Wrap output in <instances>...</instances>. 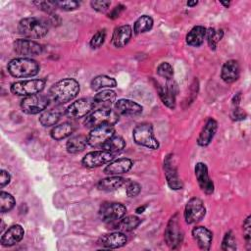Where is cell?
<instances>
[{
    "instance_id": "obj_1",
    "label": "cell",
    "mask_w": 251,
    "mask_h": 251,
    "mask_svg": "<svg viewBox=\"0 0 251 251\" xmlns=\"http://www.w3.org/2000/svg\"><path fill=\"white\" fill-rule=\"evenodd\" d=\"M79 92V83L75 78H63L55 82L49 90V99L62 105L72 101Z\"/></svg>"
},
{
    "instance_id": "obj_2",
    "label": "cell",
    "mask_w": 251,
    "mask_h": 251,
    "mask_svg": "<svg viewBox=\"0 0 251 251\" xmlns=\"http://www.w3.org/2000/svg\"><path fill=\"white\" fill-rule=\"evenodd\" d=\"M18 30L25 38L38 39L44 37L49 30L48 21L37 18V17H27L20 21L18 25Z\"/></svg>"
},
{
    "instance_id": "obj_3",
    "label": "cell",
    "mask_w": 251,
    "mask_h": 251,
    "mask_svg": "<svg viewBox=\"0 0 251 251\" xmlns=\"http://www.w3.org/2000/svg\"><path fill=\"white\" fill-rule=\"evenodd\" d=\"M9 74L14 77H31L39 73V64L31 58H15L7 65Z\"/></svg>"
},
{
    "instance_id": "obj_4",
    "label": "cell",
    "mask_w": 251,
    "mask_h": 251,
    "mask_svg": "<svg viewBox=\"0 0 251 251\" xmlns=\"http://www.w3.org/2000/svg\"><path fill=\"white\" fill-rule=\"evenodd\" d=\"M119 121V115L111 108H100L86 116L83 125L87 128L100 126H114Z\"/></svg>"
},
{
    "instance_id": "obj_5",
    "label": "cell",
    "mask_w": 251,
    "mask_h": 251,
    "mask_svg": "<svg viewBox=\"0 0 251 251\" xmlns=\"http://www.w3.org/2000/svg\"><path fill=\"white\" fill-rule=\"evenodd\" d=\"M132 137L136 144L149 148L158 149L160 144L154 135L153 126L150 123H141L132 130Z\"/></svg>"
},
{
    "instance_id": "obj_6",
    "label": "cell",
    "mask_w": 251,
    "mask_h": 251,
    "mask_svg": "<svg viewBox=\"0 0 251 251\" xmlns=\"http://www.w3.org/2000/svg\"><path fill=\"white\" fill-rule=\"evenodd\" d=\"M45 79H26L13 82L10 86V90L13 94L18 96H29L41 92L45 86Z\"/></svg>"
},
{
    "instance_id": "obj_7",
    "label": "cell",
    "mask_w": 251,
    "mask_h": 251,
    "mask_svg": "<svg viewBox=\"0 0 251 251\" xmlns=\"http://www.w3.org/2000/svg\"><path fill=\"white\" fill-rule=\"evenodd\" d=\"M166 244L171 249H176L183 240V230L178 222V214L176 213L169 221L164 232Z\"/></svg>"
},
{
    "instance_id": "obj_8",
    "label": "cell",
    "mask_w": 251,
    "mask_h": 251,
    "mask_svg": "<svg viewBox=\"0 0 251 251\" xmlns=\"http://www.w3.org/2000/svg\"><path fill=\"white\" fill-rule=\"evenodd\" d=\"M49 103V97L43 94H33L25 97L21 102V108L24 113L35 115L43 112Z\"/></svg>"
},
{
    "instance_id": "obj_9",
    "label": "cell",
    "mask_w": 251,
    "mask_h": 251,
    "mask_svg": "<svg viewBox=\"0 0 251 251\" xmlns=\"http://www.w3.org/2000/svg\"><path fill=\"white\" fill-rule=\"evenodd\" d=\"M206 214V208L203 201L197 197L188 200L184 208V220L186 224L192 225L200 222Z\"/></svg>"
},
{
    "instance_id": "obj_10",
    "label": "cell",
    "mask_w": 251,
    "mask_h": 251,
    "mask_svg": "<svg viewBox=\"0 0 251 251\" xmlns=\"http://www.w3.org/2000/svg\"><path fill=\"white\" fill-rule=\"evenodd\" d=\"M126 213V207L118 202H107L101 205L99 210L100 219L105 223H113L121 220Z\"/></svg>"
},
{
    "instance_id": "obj_11",
    "label": "cell",
    "mask_w": 251,
    "mask_h": 251,
    "mask_svg": "<svg viewBox=\"0 0 251 251\" xmlns=\"http://www.w3.org/2000/svg\"><path fill=\"white\" fill-rule=\"evenodd\" d=\"M115 135L113 126H100L90 130L87 135V143L91 147H101Z\"/></svg>"
},
{
    "instance_id": "obj_12",
    "label": "cell",
    "mask_w": 251,
    "mask_h": 251,
    "mask_svg": "<svg viewBox=\"0 0 251 251\" xmlns=\"http://www.w3.org/2000/svg\"><path fill=\"white\" fill-rule=\"evenodd\" d=\"M164 172L165 176L170 188L174 190H179L183 187L182 181L179 178L177 168L175 162L174 154H169L164 159Z\"/></svg>"
},
{
    "instance_id": "obj_13",
    "label": "cell",
    "mask_w": 251,
    "mask_h": 251,
    "mask_svg": "<svg viewBox=\"0 0 251 251\" xmlns=\"http://www.w3.org/2000/svg\"><path fill=\"white\" fill-rule=\"evenodd\" d=\"M156 89L159 94L160 99L162 100L163 104L170 109L176 108V97L177 93V86L176 82L172 80H167L166 84L163 85L159 82H156Z\"/></svg>"
},
{
    "instance_id": "obj_14",
    "label": "cell",
    "mask_w": 251,
    "mask_h": 251,
    "mask_svg": "<svg viewBox=\"0 0 251 251\" xmlns=\"http://www.w3.org/2000/svg\"><path fill=\"white\" fill-rule=\"evenodd\" d=\"M94 107L93 100L88 98H80L73 102L66 109V115L72 119H79L89 115Z\"/></svg>"
},
{
    "instance_id": "obj_15",
    "label": "cell",
    "mask_w": 251,
    "mask_h": 251,
    "mask_svg": "<svg viewBox=\"0 0 251 251\" xmlns=\"http://www.w3.org/2000/svg\"><path fill=\"white\" fill-rule=\"evenodd\" d=\"M14 50L17 54L28 58L42 53V45L30 39H17L14 41Z\"/></svg>"
},
{
    "instance_id": "obj_16",
    "label": "cell",
    "mask_w": 251,
    "mask_h": 251,
    "mask_svg": "<svg viewBox=\"0 0 251 251\" xmlns=\"http://www.w3.org/2000/svg\"><path fill=\"white\" fill-rule=\"evenodd\" d=\"M194 173H195L196 180L198 182L200 189L207 195L213 194L215 186H214L213 180L209 176L208 168H207L206 164H204L202 162H198L195 166Z\"/></svg>"
},
{
    "instance_id": "obj_17",
    "label": "cell",
    "mask_w": 251,
    "mask_h": 251,
    "mask_svg": "<svg viewBox=\"0 0 251 251\" xmlns=\"http://www.w3.org/2000/svg\"><path fill=\"white\" fill-rule=\"evenodd\" d=\"M114 155L105 150H97L87 153L82 158L81 163L86 168H97L110 163L112 160H114Z\"/></svg>"
},
{
    "instance_id": "obj_18",
    "label": "cell",
    "mask_w": 251,
    "mask_h": 251,
    "mask_svg": "<svg viewBox=\"0 0 251 251\" xmlns=\"http://www.w3.org/2000/svg\"><path fill=\"white\" fill-rule=\"evenodd\" d=\"M126 241H127V238H126L125 232L116 230L114 232H110V233H106V234L102 235L99 238L98 243L104 248L116 249V248H120V247H123L124 245H126Z\"/></svg>"
},
{
    "instance_id": "obj_19",
    "label": "cell",
    "mask_w": 251,
    "mask_h": 251,
    "mask_svg": "<svg viewBox=\"0 0 251 251\" xmlns=\"http://www.w3.org/2000/svg\"><path fill=\"white\" fill-rule=\"evenodd\" d=\"M133 166L132 160L128 158H119L112 160L104 169V174L107 176H120L127 173Z\"/></svg>"
},
{
    "instance_id": "obj_20",
    "label": "cell",
    "mask_w": 251,
    "mask_h": 251,
    "mask_svg": "<svg viewBox=\"0 0 251 251\" xmlns=\"http://www.w3.org/2000/svg\"><path fill=\"white\" fill-rule=\"evenodd\" d=\"M191 234L196 244L201 250L210 249L213 241V233L210 229L202 226H197L192 228Z\"/></svg>"
},
{
    "instance_id": "obj_21",
    "label": "cell",
    "mask_w": 251,
    "mask_h": 251,
    "mask_svg": "<svg viewBox=\"0 0 251 251\" xmlns=\"http://www.w3.org/2000/svg\"><path fill=\"white\" fill-rule=\"evenodd\" d=\"M24 234L25 230L21 225H13L3 233L0 239V243L5 247L13 246L23 239Z\"/></svg>"
},
{
    "instance_id": "obj_22",
    "label": "cell",
    "mask_w": 251,
    "mask_h": 251,
    "mask_svg": "<svg viewBox=\"0 0 251 251\" xmlns=\"http://www.w3.org/2000/svg\"><path fill=\"white\" fill-rule=\"evenodd\" d=\"M218 129V123L213 118H208L206 123L204 124L199 136L197 138V143L199 146H207L210 144L212 139L214 138Z\"/></svg>"
},
{
    "instance_id": "obj_23",
    "label": "cell",
    "mask_w": 251,
    "mask_h": 251,
    "mask_svg": "<svg viewBox=\"0 0 251 251\" xmlns=\"http://www.w3.org/2000/svg\"><path fill=\"white\" fill-rule=\"evenodd\" d=\"M115 108L117 113L124 116H138L143 111L141 105L130 99H119L115 103Z\"/></svg>"
},
{
    "instance_id": "obj_24",
    "label": "cell",
    "mask_w": 251,
    "mask_h": 251,
    "mask_svg": "<svg viewBox=\"0 0 251 251\" xmlns=\"http://www.w3.org/2000/svg\"><path fill=\"white\" fill-rule=\"evenodd\" d=\"M240 75L239 64L236 60H228L226 61L221 71V77L226 83H232L236 81Z\"/></svg>"
},
{
    "instance_id": "obj_25",
    "label": "cell",
    "mask_w": 251,
    "mask_h": 251,
    "mask_svg": "<svg viewBox=\"0 0 251 251\" xmlns=\"http://www.w3.org/2000/svg\"><path fill=\"white\" fill-rule=\"evenodd\" d=\"M132 35L131 26L128 25H120L115 28L112 35V44L117 48L126 46Z\"/></svg>"
},
{
    "instance_id": "obj_26",
    "label": "cell",
    "mask_w": 251,
    "mask_h": 251,
    "mask_svg": "<svg viewBox=\"0 0 251 251\" xmlns=\"http://www.w3.org/2000/svg\"><path fill=\"white\" fill-rule=\"evenodd\" d=\"M126 183V179L119 176H109L98 181L97 187L102 191H115Z\"/></svg>"
},
{
    "instance_id": "obj_27",
    "label": "cell",
    "mask_w": 251,
    "mask_h": 251,
    "mask_svg": "<svg viewBox=\"0 0 251 251\" xmlns=\"http://www.w3.org/2000/svg\"><path fill=\"white\" fill-rule=\"evenodd\" d=\"M206 30L207 28L202 25L193 26L186 34V43L192 47H199L204 42L206 37Z\"/></svg>"
},
{
    "instance_id": "obj_28",
    "label": "cell",
    "mask_w": 251,
    "mask_h": 251,
    "mask_svg": "<svg viewBox=\"0 0 251 251\" xmlns=\"http://www.w3.org/2000/svg\"><path fill=\"white\" fill-rule=\"evenodd\" d=\"M116 92L107 89L98 92L92 100L94 102V106H99L101 108H110L114 103H116Z\"/></svg>"
},
{
    "instance_id": "obj_29",
    "label": "cell",
    "mask_w": 251,
    "mask_h": 251,
    "mask_svg": "<svg viewBox=\"0 0 251 251\" xmlns=\"http://www.w3.org/2000/svg\"><path fill=\"white\" fill-rule=\"evenodd\" d=\"M141 222L142 220L137 216L131 215V216H126L125 218L123 217L116 224L115 229L122 232H128L135 229L141 224Z\"/></svg>"
},
{
    "instance_id": "obj_30",
    "label": "cell",
    "mask_w": 251,
    "mask_h": 251,
    "mask_svg": "<svg viewBox=\"0 0 251 251\" xmlns=\"http://www.w3.org/2000/svg\"><path fill=\"white\" fill-rule=\"evenodd\" d=\"M87 136L83 134H78L72 136L66 144L67 151L71 154H76L84 150L87 145Z\"/></svg>"
},
{
    "instance_id": "obj_31",
    "label": "cell",
    "mask_w": 251,
    "mask_h": 251,
    "mask_svg": "<svg viewBox=\"0 0 251 251\" xmlns=\"http://www.w3.org/2000/svg\"><path fill=\"white\" fill-rule=\"evenodd\" d=\"M62 114L61 109H50L43 111L39 117V123L43 126H55L60 121Z\"/></svg>"
},
{
    "instance_id": "obj_32",
    "label": "cell",
    "mask_w": 251,
    "mask_h": 251,
    "mask_svg": "<svg viewBox=\"0 0 251 251\" xmlns=\"http://www.w3.org/2000/svg\"><path fill=\"white\" fill-rule=\"evenodd\" d=\"M75 131V126L70 123H63L61 125L55 126L51 131L50 135L55 140H62L72 135Z\"/></svg>"
},
{
    "instance_id": "obj_33",
    "label": "cell",
    "mask_w": 251,
    "mask_h": 251,
    "mask_svg": "<svg viewBox=\"0 0 251 251\" xmlns=\"http://www.w3.org/2000/svg\"><path fill=\"white\" fill-rule=\"evenodd\" d=\"M125 147H126V141L124 140V138L121 136L114 135L102 146V149L116 156L120 154L125 149Z\"/></svg>"
},
{
    "instance_id": "obj_34",
    "label": "cell",
    "mask_w": 251,
    "mask_h": 251,
    "mask_svg": "<svg viewBox=\"0 0 251 251\" xmlns=\"http://www.w3.org/2000/svg\"><path fill=\"white\" fill-rule=\"evenodd\" d=\"M91 89L94 91H99L105 88H113L117 86V81L115 78L108 75H97L91 81Z\"/></svg>"
},
{
    "instance_id": "obj_35",
    "label": "cell",
    "mask_w": 251,
    "mask_h": 251,
    "mask_svg": "<svg viewBox=\"0 0 251 251\" xmlns=\"http://www.w3.org/2000/svg\"><path fill=\"white\" fill-rule=\"evenodd\" d=\"M153 27V19L148 15H143L139 17L133 25V32L135 34H140L149 31Z\"/></svg>"
},
{
    "instance_id": "obj_36",
    "label": "cell",
    "mask_w": 251,
    "mask_h": 251,
    "mask_svg": "<svg viewBox=\"0 0 251 251\" xmlns=\"http://www.w3.org/2000/svg\"><path fill=\"white\" fill-rule=\"evenodd\" d=\"M223 36H224L223 29H215L210 27L206 30V37H207L208 44L210 48L213 50L216 49L218 42L223 38Z\"/></svg>"
},
{
    "instance_id": "obj_37",
    "label": "cell",
    "mask_w": 251,
    "mask_h": 251,
    "mask_svg": "<svg viewBox=\"0 0 251 251\" xmlns=\"http://www.w3.org/2000/svg\"><path fill=\"white\" fill-rule=\"evenodd\" d=\"M16 204L15 198L8 192H0V211L1 213H6L11 211Z\"/></svg>"
},
{
    "instance_id": "obj_38",
    "label": "cell",
    "mask_w": 251,
    "mask_h": 251,
    "mask_svg": "<svg viewBox=\"0 0 251 251\" xmlns=\"http://www.w3.org/2000/svg\"><path fill=\"white\" fill-rule=\"evenodd\" d=\"M236 240L231 230L226 232L223 241H222V249L225 251H234L236 250Z\"/></svg>"
},
{
    "instance_id": "obj_39",
    "label": "cell",
    "mask_w": 251,
    "mask_h": 251,
    "mask_svg": "<svg viewBox=\"0 0 251 251\" xmlns=\"http://www.w3.org/2000/svg\"><path fill=\"white\" fill-rule=\"evenodd\" d=\"M157 74L166 80H172L174 77V69L169 63L163 62L157 67Z\"/></svg>"
},
{
    "instance_id": "obj_40",
    "label": "cell",
    "mask_w": 251,
    "mask_h": 251,
    "mask_svg": "<svg viewBox=\"0 0 251 251\" xmlns=\"http://www.w3.org/2000/svg\"><path fill=\"white\" fill-rule=\"evenodd\" d=\"M106 38V30L105 29H101L98 30L90 39V46L93 49L99 48L105 41Z\"/></svg>"
},
{
    "instance_id": "obj_41",
    "label": "cell",
    "mask_w": 251,
    "mask_h": 251,
    "mask_svg": "<svg viewBox=\"0 0 251 251\" xmlns=\"http://www.w3.org/2000/svg\"><path fill=\"white\" fill-rule=\"evenodd\" d=\"M56 7L64 11H73L79 7V2L69 0V1H55Z\"/></svg>"
},
{
    "instance_id": "obj_42",
    "label": "cell",
    "mask_w": 251,
    "mask_h": 251,
    "mask_svg": "<svg viewBox=\"0 0 251 251\" xmlns=\"http://www.w3.org/2000/svg\"><path fill=\"white\" fill-rule=\"evenodd\" d=\"M242 230H243V237L246 241V244L248 245V247H250L251 245V217L248 216L242 225Z\"/></svg>"
},
{
    "instance_id": "obj_43",
    "label": "cell",
    "mask_w": 251,
    "mask_h": 251,
    "mask_svg": "<svg viewBox=\"0 0 251 251\" xmlns=\"http://www.w3.org/2000/svg\"><path fill=\"white\" fill-rule=\"evenodd\" d=\"M90 5L91 7L97 11V12H100V13H104L106 12L110 5H111V2L110 1H105V0H99V1H91L90 2Z\"/></svg>"
},
{
    "instance_id": "obj_44",
    "label": "cell",
    "mask_w": 251,
    "mask_h": 251,
    "mask_svg": "<svg viewBox=\"0 0 251 251\" xmlns=\"http://www.w3.org/2000/svg\"><path fill=\"white\" fill-rule=\"evenodd\" d=\"M141 190V185L136 181H129L126 186V195L128 197H135L139 194Z\"/></svg>"
},
{
    "instance_id": "obj_45",
    "label": "cell",
    "mask_w": 251,
    "mask_h": 251,
    "mask_svg": "<svg viewBox=\"0 0 251 251\" xmlns=\"http://www.w3.org/2000/svg\"><path fill=\"white\" fill-rule=\"evenodd\" d=\"M36 5H38V7L43 10L44 12L53 15L54 10L57 8L55 1H39V2H35Z\"/></svg>"
},
{
    "instance_id": "obj_46",
    "label": "cell",
    "mask_w": 251,
    "mask_h": 251,
    "mask_svg": "<svg viewBox=\"0 0 251 251\" xmlns=\"http://www.w3.org/2000/svg\"><path fill=\"white\" fill-rule=\"evenodd\" d=\"M231 118L234 121H242L246 118V113L238 106H234V108L231 112Z\"/></svg>"
},
{
    "instance_id": "obj_47",
    "label": "cell",
    "mask_w": 251,
    "mask_h": 251,
    "mask_svg": "<svg viewBox=\"0 0 251 251\" xmlns=\"http://www.w3.org/2000/svg\"><path fill=\"white\" fill-rule=\"evenodd\" d=\"M11 180V176L10 174L5 171V170H1L0 171V187L3 188L5 185H7Z\"/></svg>"
},
{
    "instance_id": "obj_48",
    "label": "cell",
    "mask_w": 251,
    "mask_h": 251,
    "mask_svg": "<svg viewBox=\"0 0 251 251\" xmlns=\"http://www.w3.org/2000/svg\"><path fill=\"white\" fill-rule=\"evenodd\" d=\"M125 9H126V7H125L124 5L119 4L118 6H116L115 8H113V10L108 14V17H109L110 19H113V20H114V19H117Z\"/></svg>"
},
{
    "instance_id": "obj_49",
    "label": "cell",
    "mask_w": 251,
    "mask_h": 251,
    "mask_svg": "<svg viewBox=\"0 0 251 251\" xmlns=\"http://www.w3.org/2000/svg\"><path fill=\"white\" fill-rule=\"evenodd\" d=\"M240 98H241V94L240 93H236L232 99V105L233 106H238L239 102H240Z\"/></svg>"
},
{
    "instance_id": "obj_50",
    "label": "cell",
    "mask_w": 251,
    "mask_h": 251,
    "mask_svg": "<svg viewBox=\"0 0 251 251\" xmlns=\"http://www.w3.org/2000/svg\"><path fill=\"white\" fill-rule=\"evenodd\" d=\"M147 208V205H142V206H139V207H137L136 208V210H135V212L137 213V214H141V213H143L144 211H145V209Z\"/></svg>"
},
{
    "instance_id": "obj_51",
    "label": "cell",
    "mask_w": 251,
    "mask_h": 251,
    "mask_svg": "<svg viewBox=\"0 0 251 251\" xmlns=\"http://www.w3.org/2000/svg\"><path fill=\"white\" fill-rule=\"evenodd\" d=\"M197 4H198L197 1H188V2L186 3V5H187L188 7H193V6H196Z\"/></svg>"
},
{
    "instance_id": "obj_52",
    "label": "cell",
    "mask_w": 251,
    "mask_h": 251,
    "mask_svg": "<svg viewBox=\"0 0 251 251\" xmlns=\"http://www.w3.org/2000/svg\"><path fill=\"white\" fill-rule=\"evenodd\" d=\"M222 5H224L226 8H227L229 6V2H221Z\"/></svg>"
}]
</instances>
